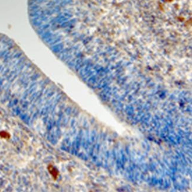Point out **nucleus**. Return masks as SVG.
Wrapping results in <instances>:
<instances>
[{"label": "nucleus", "instance_id": "f257e3e1", "mask_svg": "<svg viewBox=\"0 0 192 192\" xmlns=\"http://www.w3.org/2000/svg\"><path fill=\"white\" fill-rule=\"evenodd\" d=\"M50 169H49V172L50 173H51V176H53V177L55 178V179H56L57 177L58 176V173L57 171L55 169V168L53 167H52L51 165H50L49 166Z\"/></svg>", "mask_w": 192, "mask_h": 192}]
</instances>
